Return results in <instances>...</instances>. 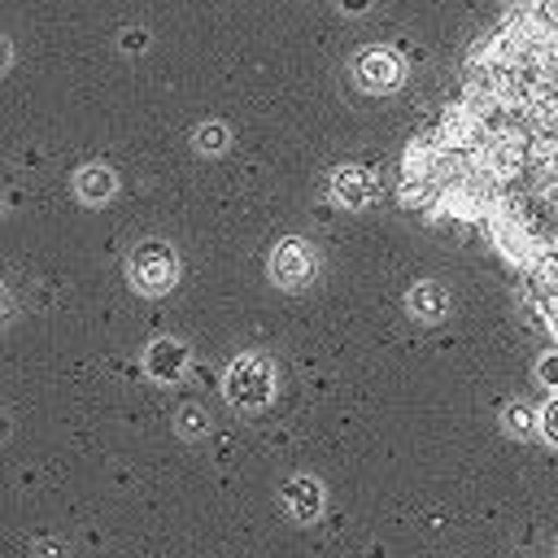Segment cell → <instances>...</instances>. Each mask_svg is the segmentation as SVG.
Here are the masks:
<instances>
[{
  "mask_svg": "<svg viewBox=\"0 0 558 558\" xmlns=\"http://www.w3.org/2000/svg\"><path fill=\"white\" fill-rule=\"evenodd\" d=\"M222 397L235 410H262V405H270V397H275V362L266 353H240L227 366Z\"/></svg>",
  "mask_w": 558,
  "mask_h": 558,
  "instance_id": "cell-1",
  "label": "cell"
},
{
  "mask_svg": "<svg viewBox=\"0 0 558 558\" xmlns=\"http://www.w3.org/2000/svg\"><path fill=\"white\" fill-rule=\"evenodd\" d=\"M126 270H131L135 292H144V296H161V292H170L174 279H179V257H174V248H170L166 240H144V244L131 248Z\"/></svg>",
  "mask_w": 558,
  "mask_h": 558,
  "instance_id": "cell-2",
  "label": "cell"
},
{
  "mask_svg": "<svg viewBox=\"0 0 558 558\" xmlns=\"http://www.w3.org/2000/svg\"><path fill=\"white\" fill-rule=\"evenodd\" d=\"M314 270H318V253L310 248V240L288 235V240H279V244L270 248V279H275L279 288L296 292V288H305V283L314 279Z\"/></svg>",
  "mask_w": 558,
  "mask_h": 558,
  "instance_id": "cell-3",
  "label": "cell"
},
{
  "mask_svg": "<svg viewBox=\"0 0 558 558\" xmlns=\"http://www.w3.org/2000/svg\"><path fill=\"white\" fill-rule=\"evenodd\" d=\"M488 140V118L475 105H449L440 118V148L445 153H480Z\"/></svg>",
  "mask_w": 558,
  "mask_h": 558,
  "instance_id": "cell-4",
  "label": "cell"
},
{
  "mask_svg": "<svg viewBox=\"0 0 558 558\" xmlns=\"http://www.w3.org/2000/svg\"><path fill=\"white\" fill-rule=\"evenodd\" d=\"M353 78H357V87L362 92H392V87H401V78H405V65H401V57L392 52V48H366V52H357V61H353Z\"/></svg>",
  "mask_w": 558,
  "mask_h": 558,
  "instance_id": "cell-5",
  "label": "cell"
},
{
  "mask_svg": "<svg viewBox=\"0 0 558 558\" xmlns=\"http://www.w3.org/2000/svg\"><path fill=\"white\" fill-rule=\"evenodd\" d=\"M375 192H379V183H375V174H371L366 166H336V170H331V196H336L340 205L366 209V205L375 201Z\"/></svg>",
  "mask_w": 558,
  "mask_h": 558,
  "instance_id": "cell-6",
  "label": "cell"
},
{
  "mask_svg": "<svg viewBox=\"0 0 558 558\" xmlns=\"http://www.w3.org/2000/svg\"><path fill=\"white\" fill-rule=\"evenodd\" d=\"M192 353L183 340H153L148 353H144V371L157 379V384H174L183 371H187Z\"/></svg>",
  "mask_w": 558,
  "mask_h": 558,
  "instance_id": "cell-7",
  "label": "cell"
},
{
  "mask_svg": "<svg viewBox=\"0 0 558 558\" xmlns=\"http://www.w3.org/2000/svg\"><path fill=\"white\" fill-rule=\"evenodd\" d=\"M283 506L296 523H314L323 514V484L314 475H292L283 484Z\"/></svg>",
  "mask_w": 558,
  "mask_h": 558,
  "instance_id": "cell-8",
  "label": "cell"
},
{
  "mask_svg": "<svg viewBox=\"0 0 558 558\" xmlns=\"http://www.w3.org/2000/svg\"><path fill=\"white\" fill-rule=\"evenodd\" d=\"M405 310L418 318V323H440L449 314V292L436 283V279H418L410 292H405Z\"/></svg>",
  "mask_w": 558,
  "mask_h": 558,
  "instance_id": "cell-9",
  "label": "cell"
},
{
  "mask_svg": "<svg viewBox=\"0 0 558 558\" xmlns=\"http://www.w3.org/2000/svg\"><path fill=\"white\" fill-rule=\"evenodd\" d=\"M74 192H78L83 205H105V201L118 192V174H113L109 166H83V170L74 174Z\"/></svg>",
  "mask_w": 558,
  "mask_h": 558,
  "instance_id": "cell-10",
  "label": "cell"
},
{
  "mask_svg": "<svg viewBox=\"0 0 558 558\" xmlns=\"http://www.w3.org/2000/svg\"><path fill=\"white\" fill-rule=\"evenodd\" d=\"M227 140H231V131H227L222 122H201V126H196V135H192L196 153H209V157H218V153L227 148Z\"/></svg>",
  "mask_w": 558,
  "mask_h": 558,
  "instance_id": "cell-11",
  "label": "cell"
},
{
  "mask_svg": "<svg viewBox=\"0 0 558 558\" xmlns=\"http://www.w3.org/2000/svg\"><path fill=\"white\" fill-rule=\"evenodd\" d=\"M174 427H179V436H205L209 432V414L201 410V405H183L179 414H174Z\"/></svg>",
  "mask_w": 558,
  "mask_h": 558,
  "instance_id": "cell-12",
  "label": "cell"
},
{
  "mask_svg": "<svg viewBox=\"0 0 558 558\" xmlns=\"http://www.w3.org/2000/svg\"><path fill=\"white\" fill-rule=\"evenodd\" d=\"M541 427V414H532L527 405H510L506 410V432L510 436H527V432H536Z\"/></svg>",
  "mask_w": 558,
  "mask_h": 558,
  "instance_id": "cell-13",
  "label": "cell"
},
{
  "mask_svg": "<svg viewBox=\"0 0 558 558\" xmlns=\"http://www.w3.org/2000/svg\"><path fill=\"white\" fill-rule=\"evenodd\" d=\"M532 283H541V288H558V253H536V262H532Z\"/></svg>",
  "mask_w": 558,
  "mask_h": 558,
  "instance_id": "cell-14",
  "label": "cell"
},
{
  "mask_svg": "<svg viewBox=\"0 0 558 558\" xmlns=\"http://www.w3.org/2000/svg\"><path fill=\"white\" fill-rule=\"evenodd\" d=\"M118 44H122V52H144V48H148V31H144V26H126V31L118 35Z\"/></svg>",
  "mask_w": 558,
  "mask_h": 558,
  "instance_id": "cell-15",
  "label": "cell"
},
{
  "mask_svg": "<svg viewBox=\"0 0 558 558\" xmlns=\"http://www.w3.org/2000/svg\"><path fill=\"white\" fill-rule=\"evenodd\" d=\"M541 436H545L549 445H558V397L541 410Z\"/></svg>",
  "mask_w": 558,
  "mask_h": 558,
  "instance_id": "cell-16",
  "label": "cell"
},
{
  "mask_svg": "<svg viewBox=\"0 0 558 558\" xmlns=\"http://www.w3.org/2000/svg\"><path fill=\"white\" fill-rule=\"evenodd\" d=\"M536 379H541L545 388H558V353H545V357L536 362Z\"/></svg>",
  "mask_w": 558,
  "mask_h": 558,
  "instance_id": "cell-17",
  "label": "cell"
},
{
  "mask_svg": "<svg viewBox=\"0 0 558 558\" xmlns=\"http://www.w3.org/2000/svg\"><path fill=\"white\" fill-rule=\"evenodd\" d=\"M35 558H65L61 541H35Z\"/></svg>",
  "mask_w": 558,
  "mask_h": 558,
  "instance_id": "cell-18",
  "label": "cell"
},
{
  "mask_svg": "<svg viewBox=\"0 0 558 558\" xmlns=\"http://www.w3.org/2000/svg\"><path fill=\"white\" fill-rule=\"evenodd\" d=\"M536 13H541L549 26H558V0H536Z\"/></svg>",
  "mask_w": 558,
  "mask_h": 558,
  "instance_id": "cell-19",
  "label": "cell"
},
{
  "mask_svg": "<svg viewBox=\"0 0 558 558\" xmlns=\"http://www.w3.org/2000/svg\"><path fill=\"white\" fill-rule=\"evenodd\" d=\"M340 9H344V13H366L371 0H340Z\"/></svg>",
  "mask_w": 558,
  "mask_h": 558,
  "instance_id": "cell-20",
  "label": "cell"
},
{
  "mask_svg": "<svg viewBox=\"0 0 558 558\" xmlns=\"http://www.w3.org/2000/svg\"><path fill=\"white\" fill-rule=\"evenodd\" d=\"M549 327H554V336H558V305H549Z\"/></svg>",
  "mask_w": 558,
  "mask_h": 558,
  "instance_id": "cell-21",
  "label": "cell"
}]
</instances>
